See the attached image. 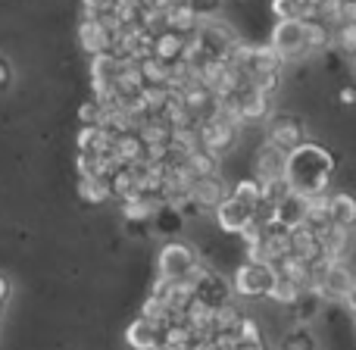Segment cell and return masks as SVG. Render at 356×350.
<instances>
[{
	"label": "cell",
	"instance_id": "6da1fadb",
	"mask_svg": "<svg viewBox=\"0 0 356 350\" xmlns=\"http://www.w3.org/2000/svg\"><path fill=\"white\" fill-rule=\"evenodd\" d=\"M334 173V160L325 148L319 144H300L297 150L288 154V166H284V178H288L291 191L303 197H316L325 194L328 182H332Z\"/></svg>",
	"mask_w": 356,
	"mask_h": 350
},
{
	"label": "cell",
	"instance_id": "7a4b0ae2",
	"mask_svg": "<svg viewBox=\"0 0 356 350\" xmlns=\"http://www.w3.org/2000/svg\"><path fill=\"white\" fill-rule=\"evenodd\" d=\"M353 285H356V276L344 260L332 263V260L322 257L313 263V291L322 301H344Z\"/></svg>",
	"mask_w": 356,
	"mask_h": 350
},
{
	"label": "cell",
	"instance_id": "3957f363",
	"mask_svg": "<svg viewBox=\"0 0 356 350\" xmlns=\"http://www.w3.org/2000/svg\"><path fill=\"white\" fill-rule=\"evenodd\" d=\"M278 282V272L266 260H244L234 272V294L241 297H269Z\"/></svg>",
	"mask_w": 356,
	"mask_h": 350
},
{
	"label": "cell",
	"instance_id": "277c9868",
	"mask_svg": "<svg viewBox=\"0 0 356 350\" xmlns=\"http://www.w3.org/2000/svg\"><path fill=\"white\" fill-rule=\"evenodd\" d=\"M160 278H169V282H178V278H188L191 272L200 266V253L194 250V244L188 241H169L160 250Z\"/></svg>",
	"mask_w": 356,
	"mask_h": 350
},
{
	"label": "cell",
	"instance_id": "5b68a950",
	"mask_svg": "<svg viewBox=\"0 0 356 350\" xmlns=\"http://www.w3.org/2000/svg\"><path fill=\"white\" fill-rule=\"evenodd\" d=\"M266 135H269V144H275L278 150L291 154V150H297L300 144H307V125H303V119L294 116V113H275V116H269Z\"/></svg>",
	"mask_w": 356,
	"mask_h": 350
},
{
	"label": "cell",
	"instance_id": "8992f818",
	"mask_svg": "<svg viewBox=\"0 0 356 350\" xmlns=\"http://www.w3.org/2000/svg\"><path fill=\"white\" fill-rule=\"evenodd\" d=\"M197 132H200V148L216 157H225L228 150L234 148V141H238V122H232V119L222 116V113H216L213 119L200 122Z\"/></svg>",
	"mask_w": 356,
	"mask_h": 350
},
{
	"label": "cell",
	"instance_id": "52a82bcc",
	"mask_svg": "<svg viewBox=\"0 0 356 350\" xmlns=\"http://www.w3.org/2000/svg\"><path fill=\"white\" fill-rule=\"evenodd\" d=\"M269 47L275 50L282 60H297L307 54V35H303V19H278L272 29Z\"/></svg>",
	"mask_w": 356,
	"mask_h": 350
},
{
	"label": "cell",
	"instance_id": "ba28073f",
	"mask_svg": "<svg viewBox=\"0 0 356 350\" xmlns=\"http://www.w3.org/2000/svg\"><path fill=\"white\" fill-rule=\"evenodd\" d=\"M222 100L234 104L241 122H263V119L272 116V97L263 94V91H257L253 85L241 88V91H234L232 97H222Z\"/></svg>",
	"mask_w": 356,
	"mask_h": 350
},
{
	"label": "cell",
	"instance_id": "9c48e42d",
	"mask_svg": "<svg viewBox=\"0 0 356 350\" xmlns=\"http://www.w3.org/2000/svg\"><path fill=\"white\" fill-rule=\"evenodd\" d=\"M188 278L194 282V297H197V301H203L207 307H213V310L225 307L228 297H232V288H228V285L222 282V278L216 276V272L203 269V263L197 266V269L191 272Z\"/></svg>",
	"mask_w": 356,
	"mask_h": 350
},
{
	"label": "cell",
	"instance_id": "30bf717a",
	"mask_svg": "<svg viewBox=\"0 0 356 350\" xmlns=\"http://www.w3.org/2000/svg\"><path fill=\"white\" fill-rule=\"evenodd\" d=\"M119 72H122V60L113 54H97L91 60V88H94V97L97 100H110L113 85H116Z\"/></svg>",
	"mask_w": 356,
	"mask_h": 350
},
{
	"label": "cell",
	"instance_id": "8fae6325",
	"mask_svg": "<svg viewBox=\"0 0 356 350\" xmlns=\"http://www.w3.org/2000/svg\"><path fill=\"white\" fill-rule=\"evenodd\" d=\"M181 104L184 110L191 113V116L197 119V122H207V119H213L216 113H219V97H216L213 91H209L207 85H200V81H194V85L181 88Z\"/></svg>",
	"mask_w": 356,
	"mask_h": 350
},
{
	"label": "cell",
	"instance_id": "7c38bea8",
	"mask_svg": "<svg viewBox=\"0 0 356 350\" xmlns=\"http://www.w3.org/2000/svg\"><path fill=\"white\" fill-rule=\"evenodd\" d=\"M284 166H288V154L278 150L275 144H269V141H266L263 148L257 150V157H253V173H257L259 184L275 182V178H284Z\"/></svg>",
	"mask_w": 356,
	"mask_h": 350
},
{
	"label": "cell",
	"instance_id": "4fadbf2b",
	"mask_svg": "<svg viewBox=\"0 0 356 350\" xmlns=\"http://www.w3.org/2000/svg\"><path fill=\"white\" fill-rule=\"evenodd\" d=\"M225 197H228V188L219 175H203V178H194V184H191L188 203H194V207H200V209H216Z\"/></svg>",
	"mask_w": 356,
	"mask_h": 350
},
{
	"label": "cell",
	"instance_id": "5bb4252c",
	"mask_svg": "<svg viewBox=\"0 0 356 350\" xmlns=\"http://www.w3.org/2000/svg\"><path fill=\"white\" fill-rule=\"evenodd\" d=\"M288 234H291V228L282 225L278 219L266 222L263 225V244H259V260H266V263L275 266L282 257H288Z\"/></svg>",
	"mask_w": 356,
	"mask_h": 350
},
{
	"label": "cell",
	"instance_id": "9a60e30c",
	"mask_svg": "<svg viewBox=\"0 0 356 350\" xmlns=\"http://www.w3.org/2000/svg\"><path fill=\"white\" fill-rule=\"evenodd\" d=\"M216 222L222 225V232H234V234H241L247 225L253 222V209L247 207V203H241V200H234L232 194L225 197V200L216 207Z\"/></svg>",
	"mask_w": 356,
	"mask_h": 350
},
{
	"label": "cell",
	"instance_id": "2e32d148",
	"mask_svg": "<svg viewBox=\"0 0 356 350\" xmlns=\"http://www.w3.org/2000/svg\"><path fill=\"white\" fill-rule=\"evenodd\" d=\"M188 38L175 29H163L160 35H154V56L163 60L166 66H175V63L184 60V50H188Z\"/></svg>",
	"mask_w": 356,
	"mask_h": 350
},
{
	"label": "cell",
	"instance_id": "e0dca14e",
	"mask_svg": "<svg viewBox=\"0 0 356 350\" xmlns=\"http://www.w3.org/2000/svg\"><path fill=\"white\" fill-rule=\"evenodd\" d=\"M288 253L309 260V263L322 260L319 232H316V228H309V225H294V228H291V234H288Z\"/></svg>",
	"mask_w": 356,
	"mask_h": 350
},
{
	"label": "cell",
	"instance_id": "ac0fdd59",
	"mask_svg": "<svg viewBox=\"0 0 356 350\" xmlns=\"http://www.w3.org/2000/svg\"><path fill=\"white\" fill-rule=\"evenodd\" d=\"M275 272H278V278H288L300 291H313V263L309 260L288 253V257H282L275 263Z\"/></svg>",
	"mask_w": 356,
	"mask_h": 350
},
{
	"label": "cell",
	"instance_id": "d6986e66",
	"mask_svg": "<svg viewBox=\"0 0 356 350\" xmlns=\"http://www.w3.org/2000/svg\"><path fill=\"white\" fill-rule=\"evenodd\" d=\"M319 244H322V257L332 260V263H341L350 253V228H341V225L322 228Z\"/></svg>",
	"mask_w": 356,
	"mask_h": 350
},
{
	"label": "cell",
	"instance_id": "ffe728a7",
	"mask_svg": "<svg viewBox=\"0 0 356 350\" xmlns=\"http://www.w3.org/2000/svg\"><path fill=\"white\" fill-rule=\"evenodd\" d=\"M144 150H147V144H144V138L135 132H125V135H119L116 141H113V157L119 160V166H135V163H144Z\"/></svg>",
	"mask_w": 356,
	"mask_h": 350
},
{
	"label": "cell",
	"instance_id": "44dd1931",
	"mask_svg": "<svg viewBox=\"0 0 356 350\" xmlns=\"http://www.w3.org/2000/svg\"><path fill=\"white\" fill-rule=\"evenodd\" d=\"M125 341L135 350H156L160 347V326L144 319V316H138V319L125 328Z\"/></svg>",
	"mask_w": 356,
	"mask_h": 350
},
{
	"label": "cell",
	"instance_id": "7402d4cb",
	"mask_svg": "<svg viewBox=\"0 0 356 350\" xmlns=\"http://www.w3.org/2000/svg\"><path fill=\"white\" fill-rule=\"evenodd\" d=\"M328 219H332V225L353 228L356 225V197L347 194V191L328 194Z\"/></svg>",
	"mask_w": 356,
	"mask_h": 350
},
{
	"label": "cell",
	"instance_id": "603a6c76",
	"mask_svg": "<svg viewBox=\"0 0 356 350\" xmlns=\"http://www.w3.org/2000/svg\"><path fill=\"white\" fill-rule=\"evenodd\" d=\"M275 219L288 228L303 225V222H307V197L297 194V191H291V194L275 207Z\"/></svg>",
	"mask_w": 356,
	"mask_h": 350
},
{
	"label": "cell",
	"instance_id": "cb8c5ba5",
	"mask_svg": "<svg viewBox=\"0 0 356 350\" xmlns=\"http://www.w3.org/2000/svg\"><path fill=\"white\" fill-rule=\"evenodd\" d=\"M303 35H307V50H328L334 41V31L325 19L309 16L303 19Z\"/></svg>",
	"mask_w": 356,
	"mask_h": 350
},
{
	"label": "cell",
	"instance_id": "d4e9b609",
	"mask_svg": "<svg viewBox=\"0 0 356 350\" xmlns=\"http://www.w3.org/2000/svg\"><path fill=\"white\" fill-rule=\"evenodd\" d=\"M110 184V197H119V200H129V197L138 194V166H119L116 173L106 178Z\"/></svg>",
	"mask_w": 356,
	"mask_h": 350
},
{
	"label": "cell",
	"instance_id": "484cf974",
	"mask_svg": "<svg viewBox=\"0 0 356 350\" xmlns=\"http://www.w3.org/2000/svg\"><path fill=\"white\" fill-rule=\"evenodd\" d=\"M184 169H188L194 178H203V175H219V157L209 154V150L203 148H194L184 154Z\"/></svg>",
	"mask_w": 356,
	"mask_h": 350
},
{
	"label": "cell",
	"instance_id": "4316f807",
	"mask_svg": "<svg viewBox=\"0 0 356 350\" xmlns=\"http://www.w3.org/2000/svg\"><path fill=\"white\" fill-rule=\"evenodd\" d=\"M322 310V297L316 291H303L294 303H291V316H294V326H309L316 319V313Z\"/></svg>",
	"mask_w": 356,
	"mask_h": 350
},
{
	"label": "cell",
	"instance_id": "83f0119b",
	"mask_svg": "<svg viewBox=\"0 0 356 350\" xmlns=\"http://www.w3.org/2000/svg\"><path fill=\"white\" fill-rule=\"evenodd\" d=\"M166 29H175V31H181V35H194V31L200 29V19L191 13V6L184 3V0H178L172 10L166 13Z\"/></svg>",
	"mask_w": 356,
	"mask_h": 350
},
{
	"label": "cell",
	"instance_id": "f1b7e54d",
	"mask_svg": "<svg viewBox=\"0 0 356 350\" xmlns=\"http://www.w3.org/2000/svg\"><path fill=\"white\" fill-rule=\"evenodd\" d=\"M303 225L316 228V232L332 225V219H328V194L307 197V222H303Z\"/></svg>",
	"mask_w": 356,
	"mask_h": 350
},
{
	"label": "cell",
	"instance_id": "f546056e",
	"mask_svg": "<svg viewBox=\"0 0 356 350\" xmlns=\"http://www.w3.org/2000/svg\"><path fill=\"white\" fill-rule=\"evenodd\" d=\"M316 335L309 332L307 326H294L288 328V332L282 335V341H278V350H316Z\"/></svg>",
	"mask_w": 356,
	"mask_h": 350
},
{
	"label": "cell",
	"instance_id": "4dcf8cb0",
	"mask_svg": "<svg viewBox=\"0 0 356 350\" xmlns=\"http://www.w3.org/2000/svg\"><path fill=\"white\" fill-rule=\"evenodd\" d=\"M272 13L275 19H309L313 6L309 0H272Z\"/></svg>",
	"mask_w": 356,
	"mask_h": 350
},
{
	"label": "cell",
	"instance_id": "1f68e13d",
	"mask_svg": "<svg viewBox=\"0 0 356 350\" xmlns=\"http://www.w3.org/2000/svg\"><path fill=\"white\" fill-rule=\"evenodd\" d=\"M79 194L88 203H104V200H110V184H106V178H81Z\"/></svg>",
	"mask_w": 356,
	"mask_h": 350
},
{
	"label": "cell",
	"instance_id": "d6a6232c",
	"mask_svg": "<svg viewBox=\"0 0 356 350\" xmlns=\"http://www.w3.org/2000/svg\"><path fill=\"white\" fill-rule=\"evenodd\" d=\"M232 197H234V200H241V203H247V207L253 209L259 203V182H257V178H244V182L234 184Z\"/></svg>",
	"mask_w": 356,
	"mask_h": 350
},
{
	"label": "cell",
	"instance_id": "836d02e7",
	"mask_svg": "<svg viewBox=\"0 0 356 350\" xmlns=\"http://www.w3.org/2000/svg\"><path fill=\"white\" fill-rule=\"evenodd\" d=\"M300 294H303V291L297 288V285H291L288 278H278V282H275V288H272V294H269V297H272V301H278V303H284V307H291V303H294Z\"/></svg>",
	"mask_w": 356,
	"mask_h": 350
},
{
	"label": "cell",
	"instance_id": "e575fe53",
	"mask_svg": "<svg viewBox=\"0 0 356 350\" xmlns=\"http://www.w3.org/2000/svg\"><path fill=\"white\" fill-rule=\"evenodd\" d=\"M104 110H106V104L104 100H88L85 106L79 110V119H81V125H100L104 122Z\"/></svg>",
	"mask_w": 356,
	"mask_h": 350
},
{
	"label": "cell",
	"instance_id": "d590c367",
	"mask_svg": "<svg viewBox=\"0 0 356 350\" xmlns=\"http://www.w3.org/2000/svg\"><path fill=\"white\" fill-rule=\"evenodd\" d=\"M184 3L191 6V13H194L200 22L203 19H216L222 10V0H184Z\"/></svg>",
	"mask_w": 356,
	"mask_h": 350
},
{
	"label": "cell",
	"instance_id": "8d00e7d4",
	"mask_svg": "<svg viewBox=\"0 0 356 350\" xmlns=\"http://www.w3.org/2000/svg\"><path fill=\"white\" fill-rule=\"evenodd\" d=\"M334 44H338L341 50H347V54H356V25H338Z\"/></svg>",
	"mask_w": 356,
	"mask_h": 350
},
{
	"label": "cell",
	"instance_id": "74e56055",
	"mask_svg": "<svg viewBox=\"0 0 356 350\" xmlns=\"http://www.w3.org/2000/svg\"><path fill=\"white\" fill-rule=\"evenodd\" d=\"M116 0H85V16H113Z\"/></svg>",
	"mask_w": 356,
	"mask_h": 350
},
{
	"label": "cell",
	"instance_id": "f35d334b",
	"mask_svg": "<svg viewBox=\"0 0 356 350\" xmlns=\"http://www.w3.org/2000/svg\"><path fill=\"white\" fill-rule=\"evenodd\" d=\"M232 350H266V341H263V335H253V338L238 335V341L232 344Z\"/></svg>",
	"mask_w": 356,
	"mask_h": 350
},
{
	"label": "cell",
	"instance_id": "ab89813d",
	"mask_svg": "<svg viewBox=\"0 0 356 350\" xmlns=\"http://www.w3.org/2000/svg\"><path fill=\"white\" fill-rule=\"evenodd\" d=\"M338 100H341V104H344V106H353V104H356V88H350V85H347V88H341Z\"/></svg>",
	"mask_w": 356,
	"mask_h": 350
},
{
	"label": "cell",
	"instance_id": "60d3db41",
	"mask_svg": "<svg viewBox=\"0 0 356 350\" xmlns=\"http://www.w3.org/2000/svg\"><path fill=\"white\" fill-rule=\"evenodd\" d=\"M191 350H222V347L216 344L213 338H203V341H194V347H191Z\"/></svg>",
	"mask_w": 356,
	"mask_h": 350
},
{
	"label": "cell",
	"instance_id": "b9f144b4",
	"mask_svg": "<svg viewBox=\"0 0 356 350\" xmlns=\"http://www.w3.org/2000/svg\"><path fill=\"white\" fill-rule=\"evenodd\" d=\"M344 303H347V307H350V313L356 316V285H353V288H350V291H347V297H344Z\"/></svg>",
	"mask_w": 356,
	"mask_h": 350
},
{
	"label": "cell",
	"instance_id": "7bdbcfd3",
	"mask_svg": "<svg viewBox=\"0 0 356 350\" xmlns=\"http://www.w3.org/2000/svg\"><path fill=\"white\" fill-rule=\"evenodd\" d=\"M6 294H10V285H6V278L0 276V301H6Z\"/></svg>",
	"mask_w": 356,
	"mask_h": 350
},
{
	"label": "cell",
	"instance_id": "ee69618b",
	"mask_svg": "<svg viewBox=\"0 0 356 350\" xmlns=\"http://www.w3.org/2000/svg\"><path fill=\"white\" fill-rule=\"evenodd\" d=\"M6 75H10V72H6V63H3V60H0V88H3V85H6Z\"/></svg>",
	"mask_w": 356,
	"mask_h": 350
},
{
	"label": "cell",
	"instance_id": "f6af8a7d",
	"mask_svg": "<svg viewBox=\"0 0 356 350\" xmlns=\"http://www.w3.org/2000/svg\"><path fill=\"white\" fill-rule=\"evenodd\" d=\"M163 350H191V347H163Z\"/></svg>",
	"mask_w": 356,
	"mask_h": 350
},
{
	"label": "cell",
	"instance_id": "bcb514c9",
	"mask_svg": "<svg viewBox=\"0 0 356 350\" xmlns=\"http://www.w3.org/2000/svg\"><path fill=\"white\" fill-rule=\"evenodd\" d=\"M0 313H3V301H0Z\"/></svg>",
	"mask_w": 356,
	"mask_h": 350
},
{
	"label": "cell",
	"instance_id": "7dc6e473",
	"mask_svg": "<svg viewBox=\"0 0 356 350\" xmlns=\"http://www.w3.org/2000/svg\"><path fill=\"white\" fill-rule=\"evenodd\" d=\"M353 66H356V54H353Z\"/></svg>",
	"mask_w": 356,
	"mask_h": 350
}]
</instances>
